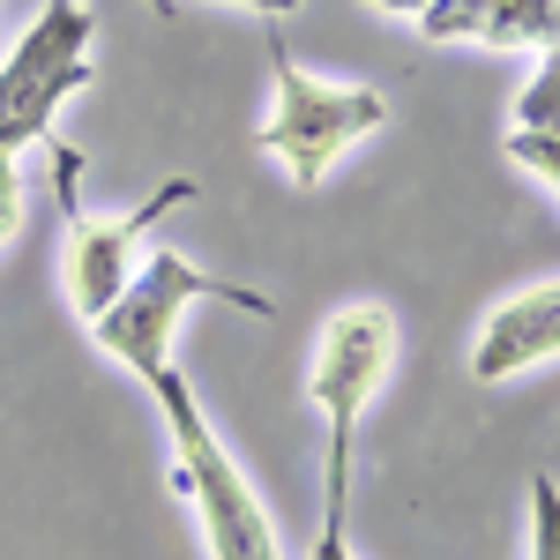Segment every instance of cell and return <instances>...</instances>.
Listing matches in <instances>:
<instances>
[{"label":"cell","mask_w":560,"mask_h":560,"mask_svg":"<svg viewBox=\"0 0 560 560\" xmlns=\"http://www.w3.org/2000/svg\"><path fill=\"white\" fill-rule=\"evenodd\" d=\"M158 411H165V427H173V493L179 501H195V516H202V538H210L217 560H284L277 546V523L261 509V493L247 486V471L232 464V448L217 441L210 411L195 404V388L179 366H165L158 382Z\"/></svg>","instance_id":"1"},{"label":"cell","mask_w":560,"mask_h":560,"mask_svg":"<svg viewBox=\"0 0 560 560\" xmlns=\"http://www.w3.org/2000/svg\"><path fill=\"white\" fill-rule=\"evenodd\" d=\"M195 300H224V306H240V314H255V322H277V300H261L247 284H224L210 269H195L179 247H150V261L128 277V292L105 306L90 329H97V345L113 351L135 382H158V374L173 366L179 306H195Z\"/></svg>","instance_id":"2"},{"label":"cell","mask_w":560,"mask_h":560,"mask_svg":"<svg viewBox=\"0 0 560 560\" xmlns=\"http://www.w3.org/2000/svg\"><path fill=\"white\" fill-rule=\"evenodd\" d=\"M269 68H277V105H269V120H261V150L292 173V187H322L329 165L345 158L351 142H366V135L388 120L382 90H337V83H314L300 60H292V45L284 31H269Z\"/></svg>","instance_id":"3"},{"label":"cell","mask_w":560,"mask_h":560,"mask_svg":"<svg viewBox=\"0 0 560 560\" xmlns=\"http://www.w3.org/2000/svg\"><path fill=\"white\" fill-rule=\"evenodd\" d=\"M90 8L83 0H45L38 23L15 38V52L0 60V150H31L52 135V113L90 90Z\"/></svg>","instance_id":"4"},{"label":"cell","mask_w":560,"mask_h":560,"mask_svg":"<svg viewBox=\"0 0 560 560\" xmlns=\"http://www.w3.org/2000/svg\"><path fill=\"white\" fill-rule=\"evenodd\" d=\"M75 165H83L75 150H52V187H60V210H68V292L83 306V322H97L105 306L128 292L135 247H142L179 202H195L202 179H165V187H158L150 202H135L128 217H90L83 202H75Z\"/></svg>","instance_id":"5"},{"label":"cell","mask_w":560,"mask_h":560,"mask_svg":"<svg viewBox=\"0 0 560 560\" xmlns=\"http://www.w3.org/2000/svg\"><path fill=\"white\" fill-rule=\"evenodd\" d=\"M388 366H396V314L382 300H345L322 322L306 404L329 419V433H359V411L382 396Z\"/></svg>","instance_id":"6"},{"label":"cell","mask_w":560,"mask_h":560,"mask_svg":"<svg viewBox=\"0 0 560 560\" xmlns=\"http://www.w3.org/2000/svg\"><path fill=\"white\" fill-rule=\"evenodd\" d=\"M553 351H560V284H538V292H516V300L493 306V322L478 329L471 374L478 382H509V374L553 359Z\"/></svg>","instance_id":"7"},{"label":"cell","mask_w":560,"mask_h":560,"mask_svg":"<svg viewBox=\"0 0 560 560\" xmlns=\"http://www.w3.org/2000/svg\"><path fill=\"white\" fill-rule=\"evenodd\" d=\"M538 8L546 0H433L419 15V38H433V45H456V38L538 45Z\"/></svg>","instance_id":"8"},{"label":"cell","mask_w":560,"mask_h":560,"mask_svg":"<svg viewBox=\"0 0 560 560\" xmlns=\"http://www.w3.org/2000/svg\"><path fill=\"white\" fill-rule=\"evenodd\" d=\"M314 560H359L351 553V433H329V471H322V530Z\"/></svg>","instance_id":"9"},{"label":"cell","mask_w":560,"mask_h":560,"mask_svg":"<svg viewBox=\"0 0 560 560\" xmlns=\"http://www.w3.org/2000/svg\"><path fill=\"white\" fill-rule=\"evenodd\" d=\"M516 120L523 128H546V135H560V45L538 60V75H530V90L516 97Z\"/></svg>","instance_id":"10"},{"label":"cell","mask_w":560,"mask_h":560,"mask_svg":"<svg viewBox=\"0 0 560 560\" xmlns=\"http://www.w3.org/2000/svg\"><path fill=\"white\" fill-rule=\"evenodd\" d=\"M530 560H560V486L546 471L530 478Z\"/></svg>","instance_id":"11"},{"label":"cell","mask_w":560,"mask_h":560,"mask_svg":"<svg viewBox=\"0 0 560 560\" xmlns=\"http://www.w3.org/2000/svg\"><path fill=\"white\" fill-rule=\"evenodd\" d=\"M509 158H516L523 173H538L546 187L560 195V135H546V128H516L509 135Z\"/></svg>","instance_id":"12"},{"label":"cell","mask_w":560,"mask_h":560,"mask_svg":"<svg viewBox=\"0 0 560 560\" xmlns=\"http://www.w3.org/2000/svg\"><path fill=\"white\" fill-rule=\"evenodd\" d=\"M23 224V173H15V150H0V247L15 240Z\"/></svg>","instance_id":"13"},{"label":"cell","mask_w":560,"mask_h":560,"mask_svg":"<svg viewBox=\"0 0 560 560\" xmlns=\"http://www.w3.org/2000/svg\"><path fill=\"white\" fill-rule=\"evenodd\" d=\"M538 45H546V52L560 45V0H546V8H538Z\"/></svg>","instance_id":"14"},{"label":"cell","mask_w":560,"mask_h":560,"mask_svg":"<svg viewBox=\"0 0 560 560\" xmlns=\"http://www.w3.org/2000/svg\"><path fill=\"white\" fill-rule=\"evenodd\" d=\"M240 8H261V15H292L300 0H240Z\"/></svg>","instance_id":"15"},{"label":"cell","mask_w":560,"mask_h":560,"mask_svg":"<svg viewBox=\"0 0 560 560\" xmlns=\"http://www.w3.org/2000/svg\"><path fill=\"white\" fill-rule=\"evenodd\" d=\"M374 8H396V15H427L433 0H374Z\"/></svg>","instance_id":"16"},{"label":"cell","mask_w":560,"mask_h":560,"mask_svg":"<svg viewBox=\"0 0 560 560\" xmlns=\"http://www.w3.org/2000/svg\"><path fill=\"white\" fill-rule=\"evenodd\" d=\"M173 8H179V0H150V15H165V23H173Z\"/></svg>","instance_id":"17"}]
</instances>
